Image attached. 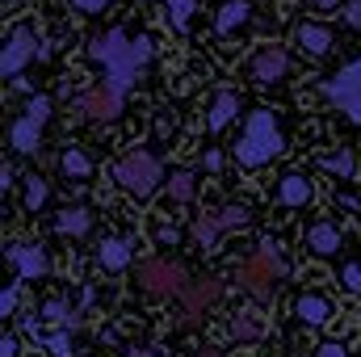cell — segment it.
Segmentation results:
<instances>
[{"label":"cell","mask_w":361,"mask_h":357,"mask_svg":"<svg viewBox=\"0 0 361 357\" xmlns=\"http://www.w3.org/2000/svg\"><path fill=\"white\" fill-rule=\"evenodd\" d=\"M89 55L105 68V85L126 97V89L139 80V68H147L152 59V38H126L122 30H105L89 38Z\"/></svg>","instance_id":"obj_1"},{"label":"cell","mask_w":361,"mask_h":357,"mask_svg":"<svg viewBox=\"0 0 361 357\" xmlns=\"http://www.w3.org/2000/svg\"><path fill=\"white\" fill-rule=\"evenodd\" d=\"M281 147H286V135H281L277 114L273 109H257V114H248L244 135L235 143V164L240 169H261L273 156H281Z\"/></svg>","instance_id":"obj_2"},{"label":"cell","mask_w":361,"mask_h":357,"mask_svg":"<svg viewBox=\"0 0 361 357\" xmlns=\"http://www.w3.org/2000/svg\"><path fill=\"white\" fill-rule=\"evenodd\" d=\"M273 277H286V261H281V253H277V244L265 240L252 257H244L240 261V286L252 294V298H269L273 294Z\"/></svg>","instance_id":"obj_3"},{"label":"cell","mask_w":361,"mask_h":357,"mask_svg":"<svg viewBox=\"0 0 361 357\" xmlns=\"http://www.w3.org/2000/svg\"><path fill=\"white\" fill-rule=\"evenodd\" d=\"M114 181H118L130 198H152V193H156V185H160L164 177H160V160H156L152 152L135 147V152H126V156L118 160Z\"/></svg>","instance_id":"obj_4"},{"label":"cell","mask_w":361,"mask_h":357,"mask_svg":"<svg viewBox=\"0 0 361 357\" xmlns=\"http://www.w3.org/2000/svg\"><path fill=\"white\" fill-rule=\"evenodd\" d=\"M47 118H51V97H30V101H25V114L8 126L13 152H21V156L38 152V139H42V131H47Z\"/></svg>","instance_id":"obj_5"},{"label":"cell","mask_w":361,"mask_h":357,"mask_svg":"<svg viewBox=\"0 0 361 357\" xmlns=\"http://www.w3.org/2000/svg\"><path fill=\"white\" fill-rule=\"evenodd\" d=\"M324 97H328L332 105H341V109L349 114V122H361V59L345 63L341 72H332V76L324 80Z\"/></svg>","instance_id":"obj_6"},{"label":"cell","mask_w":361,"mask_h":357,"mask_svg":"<svg viewBox=\"0 0 361 357\" xmlns=\"http://www.w3.org/2000/svg\"><path fill=\"white\" fill-rule=\"evenodd\" d=\"M139 286L156 298H173V294H185L189 282H185L180 265L164 261V257H147V261H139Z\"/></svg>","instance_id":"obj_7"},{"label":"cell","mask_w":361,"mask_h":357,"mask_svg":"<svg viewBox=\"0 0 361 357\" xmlns=\"http://www.w3.org/2000/svg\"><path fill=\"white\" fill-rule=\"evenodd\" d=\"M38 55H42V42L34 38V30L17 25V30L8 34V42H4V55H0V72L13 80V76H21V72H25V63H30V59H38Z\"/></svg>","instance_id":"obj_8"},{"label":"cell","mask_w":361,"mask_h":357,"mask_svg":"<svg viewBox=\"0 0 361 357\" xmlns=\"http://www.w3.org/2000/svg\"><path fill=\"white\" fill-rule=\"evenodd\" d=\"M80 109L89 118H97V122H109V118L122 114V92L114 89V85H97V89H89L80 97Z\"/></svg>","instance_id":"obj_9"},{"label":"cell","mask_w":361,"mask_h":357,"mask_svg":"<svg viewBox=\"0 0 361 357\" xmlns=\"http://www.w3.org/2000/svg\"><path fill=\"white\" fill-rule=\"evenodd\" d=\"M8 261L17 265L21 282H38V277H47V269H51L47 253L34 248V244H17V248H8Z\"/></svg>","instance_id":"obj_10"},{"label":"cell","mask_w":361,"mask_h":357,"mask_svg":"<svg viewBox=\"0 0 361 357\" xmlns=\"http://www.w3.org/2000/svg\"><path fill=\"white\" fill-rule=\"evenodd\" d=\"M286 68H290L286 51H281V47H265V51L252 59V80H257V85H277V80L286 76Z\"/></svg>","instance_id":"obj_11"},{"label":"cell","mask_w":361,"mask_h":357,"mask_svg":"<svg viewBox=\"0 0 361 357\" xmlns=\"http://www.w3.org/2000/svg\"><path fill=\"white\" fill-rule=\"evenodd\" d=\"M180 298H185V320H193V315H202V307H210V303L223 298V282H214V277L193 282V286H185Z\"/></svg>","instance_id":"obj_12"},{"label":"cell","mask_w":361,"mask_h":357,"mask_svg":"<svg viewBox=\"0 0 361 357\" xmlns=\"http://www.w3.org/2000/svg\"><path fill=\"white\" fill-rule=\"evenodd\" d=\"M240 118V97L231 89H223V92H214V101H210V114H206V131L210 135H219L223 126H231Z\"/></svg>","instance_id":"obj_13"},{"label":"cell","mask_w":361,"mask_h":357,"mask_svg":"<svg viewBox=\"0 0 361 357\" xmlns=\"http://www.w3.org/2000/svg\"><path fill=\"white\" fill-rule=\"evenodd\" d=\"M341 244H345V236H341L336 223H328V219L311 223V231H307V248H311L315 257H332V253H341Z\"/></svg>","instance_id":"obj_14"},{"label":"cell","mask_w":361,"mask_h":357,"mask_svg":"<svg viewBox=\"0 0 361 357\" xmlns=\"http://www.w3.org/2000/svg\"><path fill=\"white\" fill-rule=\"evenodd\" d=\"M298 47L311 51V55H328L332 51V30L319 25V21H302L298 25Z\"/></svg>","instance_id":"obj_15"},{"label":"cell","mask_w":361,"mask_h":357,"mask_svg":"<svg viewBox=\"0 0 361 357\" xmlns=\"http://www.w3.org/2000/svg\"><path fill=\"white\" fill-rule=\"evenodd\" d=\"M294 315H298L302 324H328V320H332V303H328L324 294H302V298L294 303Z\"/></svg>","instance_id":"obj_16"},{"label":"cell","mask_w":361,"mask_h":357,"mask_svg":"<svg viewBox=\"0 0 361 357\" xmlns=\"http://www.w3.org/2000/svg\"><path fill=\"white\" fill-rule=\"evenodd\" d=\"M277 198H281V206H307L311 202V181L302 173H286L281 185H277Z\"/></svg>","instance_id":"obj_17"},{"label":"cell","mask_w":361,"mask_h":357,"mask_svg":"<svg viewBox=\"0 0 361 357\" xmlns=\"http://www.w3.org/2000/svg\"><path fill=\"white\" fill-rule=\"evenodd\" d=\"M89 227H92V214L85 206H63L59 219H55V231H59V236H85Z\"/></svg>","instance_id":"obj_18"},{"label":"cell","mask_w":361,"mask_h":357,"mask_svg":"<svg viewBox=\"0 0 361 357\" xmlns=\"http://www.w3.org/2000/svg\"><path fill=\"white\" fill-rule=\"evenodd\" d=\"M248 13H252V4H248V0H227V4L219 8V17H214V30H219V34H231L235 25H244V21H248Z\"/></svg>","instance_id":"obj_19"},{"label":"cell","mask_w":361,"mask_h":357,"mask_svg":"<svg viewBox=\"0 0 361 357\" xmlns=\"http://www.w3.org/2000/svg\"><path fill=\"white\" fill-rule=\"evenodd\" d=\"M97 261L105 269H126L130 265V240H105L97 248Z\"/></svg>","instance_id":"obj_20"},{"label":"cell","mask_w":361,"mask_h":357,"mask_svg":"<svg viewBox=\"0 0 361 357\" xmlns=\"http://www.w3.org/2000/svg\"><path fill=\"white\" fill-rule=\"evenodd\" d=\"M261 332H265V324H261L257 311H240V315L231 320V337H235V341H261Z\"/></svg>","instance_id":"obj_21"},{"label":"cell","mask_w":361,"mask_h":357,"mask_svg":"<svg viewBox=\"0 0 361 357\" xmlns=\"http://www.w3.org/2000/svg\"><path fill=\"white\" fill-rule=\"evenodd\" d=\"M319 164H324V169H328L332 177H341V181H349L353 173H357V160H353V152H349V147H341V152H332V156H324Z\"/></svg>","instance_id":"obj_22"},{"label":"cell","mask_w":361,"mask_h":357,"mask_svg":"<svg viewBox=\"0 0 361 357\" xmlns=\"http://www.w3.org/2000/svg\"><path fill=\"white\" fill-rule=\"evenodd\" d=\"M59 164H63V173H68V177H76V181H85L92 173V160L80 152V147H68V152L59 156Z\"/></svg>","instance_id":"obj_23"},{"label":"cell","mask_w":361,"mask_h":357,"mask_svg":"<svg viewBox=\"0 0 361 357\" xmlns=\"http://www.w3.org/2000/svg\"><path fill=\"white\" fill-rule=\"evenodd\" d=\"M219 231H223V227H219V214H202V219L193 223V236H197V244H202V248H214Z\"/></svg>","instance_id":"obj_24"},{"label":"cell","mask_w":361,"mask_h":357,"mask_svg":"<svg viewBox=\"0 0 361 357\" xmlns=\"http://www.w3.org/2000/svg\"><path fill=\"white\" fill-rule=\"evenodd\" d=\"M193 189H197V181H193V173H185V169L169 177V198H173V202H189Z\"/></svg>","instance_id":"obj_25"},{"label":"cell","mask_w":361,"mask_h":357,"mask_svg":"<svg viewBox=\"0 0 361 357\" xmlns=\"http://www.w3.org/2000/svg\"><path fill=\"white\" fill-rule=\"evenodd\" d=\"M47 198H51V185H47L42 177H30V181H25V210L47 206Z\"/></svg>","instance_id":"obj_26"},{"label":"cell","mask_w":361,"mask_h":357,"mask_svg":"<svg viewBox=\"0 0 361 357\" xmlns=\"http://www.w3.org/2000/svg\"><path fill=\"white\" fill-rule=\"evenodd\" d=\"M169 4V21H173V30H189V13H193V0H164Z\"/></svg>","instance_id":"obj_27"},{"label":"cell","mask_w":361,"mask_h":357,"mask_svg":"<svg viewBox=\"0 0 361 357\" xmlns=\"http://www.w3.org/2000/svg\"><path fill=\"white\" fill-rule=\"evenodd\" d=\"M244 223H248V210H244L240 202L219 210V227H223V231H231V227H244Z\"/></svg>","instance_id":"obj_28"},{"label":"cell","mask_w":361,"mask_h":357,"mask_svg":"<svg viewBox=\"0 0 361 357\" xmlns=\"http://www.w3.org/2000/svg\"><path fill=\"white\" fill-rule=\"evenodd\" d=\"M38 345H42V349H51L55 357H68V353H72V337H68V332H51V337H38Z\"/></svg>","instance_id":"obj_29"},{"label":"cell","mask_w":361,"mask_h":357,"mask_svg":"<svg viewBox=\"0 0 361 357\" xmlns=\"http://www.w3.org/2000/svg\"><path fill=\"white\" fill-rule=\"evenodd\" d=\"M341 282H345V290H349V294H361V265H357V261H349V265L341 269Z\"/></svg>","instance_id":"obj_30"},{"label":"cell","mask_w":361,"mask_h":357,"mask_svg":"<svg viewBox=\"0 0 361 357\" xmlns=\"http://www.w3.org/2000/svg\"><path fill=\"white\" fill-rule=\"evenodd\" d=\"M17 303H21V286L13 282V286L0 294V315H13V311H17Z\"/></svg>","instance_id":"obj_31"},{"label":"cell","mask_w":361,"mask_h":357,"mask_svg":"<svg viewBox=\"0 0 361 357\" xmlns=\"http://www.w3.org/2000/svg\"><path fill=\"white\" fill-rule=\"evenodd\" d=\"M177 240H180V231L173 223H160V227H156V244H160V248H169V244H177Z\"/></svg>","instance_id":"obj_32"},{"label":"cell","mask_w":361,"mask_h":357,"mask_svg":"<svg viewBox=\"0 0 361 357\" xmlns=\"http://www.w3.org/2000/svg\"><path fill=\"white\" fill-rule=\"evenodd\" d=\"M315 357H349V349H345L341 341H324V345L315 349Z\"/></svg>","instance_id":"obj_33"},{"label":"cell","mask_w":361,"mask_h":357,"mask_svg":"<svg viewBox=\"0 0 361 357\" xmlns=\"http://www.w3.org/2000/svg\"><path fill=\"white\" fill-rule=\"evenodd\" d=\"M345 25L361 30V0H349V4H345Z\"/></svg>","instance_id":"obj_34"},{"label":"cell","mask_w":361,"mask_h":357,"mask_svg":"<svg viewBox=\"0 0 361 357\" xmlns=\"http://www.w3.org/2000/svg\"><path fill=\"white\" fill-rule=\"evenodd\" d=\"M21 353V341H17V337H4V341H0V357H17Z\"/></svg>","instance_id":"obj_35"},{"label":"cell","mask_w":361,"mask_h":357,"mask_svg":"<svg viewBox=\"0 0 361 357\" xmlns=\"http://www.w3.org/2000/svg\"><path fill=\"white\" fill-rule=\"evenodd\" d=\"M72 4H76L80 13H101V8H105L109 0H72Z\"/></svg>","instance_id":"obj_36"},{"label":"cell","mask_w":361,"mask_h":357,"mask_svg":"<svg viewBox=\"0 0 361 357\" xmlns=\"http://www.w3.org/2000/svg\"><path fill=\"white\" fill-rule=\"evenodd\" d=\"M336 206H345V210H357L361 198H357V193H336Z\"/></svg>","instance_id":"obj_37"},{"label":"cell","mask_w":361,"mask_h":357,"mask_svg":"<svg viewBox=\"0 0 361 357\" xmlns=\"http://www.w3.org/2000/svg\"><path fill=\"white\" fill-rule=\"evenodd\" d=\"M8 185H13V164H4V169H0V189H8Z\"/></svg>","instance_id":"obj_38"},{"label":"cell","mask_w":361,"mask_h":357,"mask_svg":"<svg viewBox=\"0 0 361 357\" xmlns=\"http://www.w3.org/2000/svg\"><path fill=\"white\" fill-rule=\"evenodd\" d=\"M311 4H319V8H336L341 0H311Z\"/></svg>","instance_id":"obj_39"},{"label":"cell","mask_w":361,"mask_h":357,"mask_svg":"<svg viewBox=\"0 0 361 357\" xmlns=\"http://www.w3.org/2000/svg\"><path fill=\"white\" fill-rule=\"evenodd\" d=\"M130 357H156V353H147V349H135V353H130Z\"/></svg>","instance_id":"obj_40"}]
</instances>
